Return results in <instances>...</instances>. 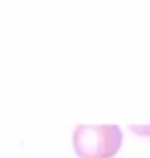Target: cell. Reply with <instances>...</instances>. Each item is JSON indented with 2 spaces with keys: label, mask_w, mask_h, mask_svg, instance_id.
<instances>
[{
  "label": "cell",
  "mask_w": 150,
  "mask_h": 158,
  "mask_svg": "<svg viewBox=\"0 0 150 158\" xmlns=\"http://www.w3.org/2000/svg\"><path fill=\"white\" fill-rule=\"evenodd\" d=\"M122 132L117 125H80L73 145L80 158H112L121 148Z\"/></svg>",
  "instance_id": "obj_1"
}]
</instances>
